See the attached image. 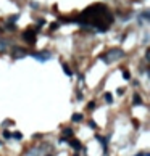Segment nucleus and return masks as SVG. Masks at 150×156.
<instances>
[{"instance_id": "f257e3e1", "label": "nucleus", "mask_w": 150, "mask_h": 156, "mask_svg": "<svg viewBox=\"0 0 150 156\" xmlns=\"http://www.w3.org/2000/svg\"><path fill=\"white\" fill-rule=\"evenodd\" d=\"M78 23H81L84 26H92L97 31L105 32L108 29V26L113 23V16L105 5H94L81 13Z\"/></svg>"}, {"instance_id": "f03ea898", "label": "nucleus", "mask_w": 150, "mask_h": 156, "mask_svg": "<svg viewBox=\"0 0 150 156\" xmlns=\"http://www.w3.org/2000/svg\"><path fill=\"white\" fill-rule=\"evenodd\" d=\"M124 56V51L121 50V48H111L107 55H104L102 56V60L104 61H107V63H113V61H118V60H121Z\"/></svg>"}, {"instance_id": "7ed1b4c3", "label": "nucleus", "mask_w": 150, "mask_h": 156, "mask_svg": "<svg viewBox=\"0 0 150 156\" xmlns=\"http://www.w3.org/2000/svg\"><path fill=\"white\" fill-rule=\"evenodd\" d=\"M23 39H24L27 44H34V40H36V31L34 29H27V31H24L23 32Z\"/></svg>"}, {"instance_id": "20e7f679", "label": "nucleus", "mask_w": 150, "mask_h": 156, "mask_svg": "<svg viewBox=\"0 0 150 156\" xmlns=\"http://www.w3.org/2000/svg\"><path fill=\"white\" fill-rule=\"evenodd\" d=\"M32 56H34L36 60H39V61H47V60H50V53H49V51H42V53H32Z\"/></svg>"}, {"instance_id": "39448f33", "label": "nucleus", "mask_w": 150, "mask_h": 156, "mask_svg": "<svg viewBox=\"0 0 150 156\" xmlns=\"http://www.w3.org/2000/svg\"><path fill=\"white\" fill-rule=\"evenodd\" d=\"M26 55V50L20 48V47H15V50H13V56L15 58H20V56H24Z\"/></svg>"}, {"instance_id": "423d86ee", "label": "nucleus", "mask_w": 150, "mask_h": 156, "mask_svg": "<svg viewBox=\"0 0 150 156\" xmlns=\"http://www.w3.org/2000/svg\"><path fill=\"white\" fill-rule=\"evenodd\" d=\"M8 45H10V44H8V40H0V50H7L8 48Z\"/></svg>"}, {"instance_id": "0eeeda50", "label": "nucleus", "mask_w": 150, "mask_h": 156, "mask_svg": "<svg viewBox=\"0 0 150 156\" xmlns=\"http://www.w3.org/2000/svg\"><path fill=\"white\" fill-rule=\"evenodd\" d=\"M82 119V114H79V113H76V114H73V117H71V121L73 122H79Z\"/></svg>"}, {"instance_id": "6e6552de", "label": "nucleus", "mask_w": 150, "mask_h": 156, "mask_svg": "<svg viewBox=\"0 0 150 156\" xmlns=\"http://www.w3.org/2000/svg\"><path fill=\"white\" fill-rule=\"evenodd\" d=\"M139 103H142V98L139 93H134V105H139Z\"/></svg>"}, {"instance_id": "1a4fd4ad", "label": "nucleus", "mask_w": 150, "mask_h": 156, "mask_svg": "<svg viewBox=\"0 0 150 156\" xmlns=\"http://www.w3.org/2000/svg\"><path fill=\"white\" fill-rule=\"evenodd\" d=\"M71 146H73V148H76V150H81V143H79L78 140H71Z\"/></svg>"}, {"instance_id": "9d476101", "label": "nucleus", "mask_w": 150, "mask_h": 156, "mask_svg": "<svg viewBox=\"0 0 150 156\" xmlns=\"http://www.w3.org/2000/svg\"><path fill=\"white\" fill-rule=\"evenodd\" d=\"M105 101L107 103H113V97H111V93H105Z\"/></svg>"}, {"instance_id": "9b49d317", "label": "nucleus", "mask_w": 150, "mask_h": 156, "mask_svg": "<svg viewBox=\"0 0 150 156\" xmlns=\"http://www.w3.org/2000/svg\"><path fill=\"white\" fill-rule=\"evenodd\" d=\"M63 134H65V137H71V135H73V130H71V129H65Z\"/></svg>"}, {"instance_id": "f8f14e48", "label": "nucleus", "mask_w": 150, "mask_h": 156, "mask_svg": "<svg viewBox=\"0 0 150 156\" xmlns=\"http://www.w3.org/2000/svg\"><path fill=\"white\" fill-rule=\"evenodd\" d=\"M63 68H65V73H66L68 76H73V71H71V69H69V66H66V64H65V66H63Z\"/></svg>"}, {"instance_id": "ddd939ff", "label": "nucleus", "mask_w": 150, "mask_h": 156, "mask_svg": "<svg viewBox=\"0 0 150 156\" xmlns=\"http://www.w3.org/2000/svg\"><path fill=\"white\" fill-rule=\"evenodd\" d=\"M123 77L124 79H129L131 77V73H129V71H123Z\"/></svg>"}, {"instance_id": "4468645a", "label": "nucleus", "mask_w": 150, "mask_h": 156, "mask_svg": "<svg viewBox=\"0 0 150 156\" xmlns=\"http://www.w3.org/2000/svg\"><path fill=\"white\" fill-rule=\"evenodd\" d=\"M3 137H5V139H10V137H11V134H10L8 130H5V132H3Z\"/></svg>"}, {"instance_id": "2eb2a0df", "label": "nucleus", "mask_w": 150, "mask_h": 156, "mask_svg": "<svg viewBox=\"0 0 150 156\" xmlns=\"http://www.w3.org/2000/svg\"><path fill=\"white\" fill-rule=\"evenodd\" d=\"M89 108H91V110H94V108H95V103L91 101V103H89Z\"/></svg>"}, {"instance_id": "dca6fc26", "label": "nucleus", "mask_w": 150, "mask_h": 156, "mask_svg": "<svg viewBox=\"0 0 150 156\" xmlns=\"http://www.w3.org/2000/svg\"><path fill=\"white\" fill-rule=\"evenodd\" d=\"M13 137H15V139H21V137H23V135L20 134V132H16V134H15V135H13Z\"/></svg>"}, {"instance_id": "f3484780", "label": "nucleus", "mask_w": 150, "mask_h": 156, "mask_svg": "<svg viewBox=\"0 0 150 156\" xmlns=\"http://www.w3.org/2000/svg\"><path fill=\"white\" fill-rule=\"evenodd\" d=\"M134 156H148L147 153H139V154H134Z\"/></svg>"}, {"instance_id": "a211bd4d", "label": "nucleus", "mask_w": 150, "mask_h": 156, "mask_svg": "<svg viewBox=\"0 0 150 156\" xmlns=\"http://www.w3.org/2000/svg\"><path fill=\"white\" fill-rule=\"evenodd\" d=\"M45 156H50V154H45Z\"/></svg>"}, {"instance_id": "6ab92c4d", "label": "nucleus", "mask_w": 150, "mask_h": 156, "mask_svg": "<svg viewBox=\"0 0 150 156\" xmlns=\"http://www.w3.org/2000/svg\"><path fill=\"white\" fill-rule=\"evenodd\" d=\"M105 156H107V154H105Z\"/></svg>"}]
</instances>
